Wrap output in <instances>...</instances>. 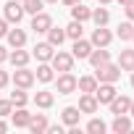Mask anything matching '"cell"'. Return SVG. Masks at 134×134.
I'll return each mask as SVG.
<instances>
[{
	"label": "cell",
	"mask_w": 134,
	"mask_h": 134,
	"mask_svg": "<svg viewBox=\"0 0 134 134\" xmlns=\"http://www.w3.org/2000/svg\"><path fill=\"white\" fill-rule=\"evenodd\" d=\"M95 79L97 82H110V84H116L118 79H121V69H118V63H103V66H97L95 69Z\"/></svg>",
	"instance_id": "6da1fadb"
},
{
	"label": "cell",
	"mask_w": 134,
	"mask_h": 134,
	"mask_svg": "<svg viewBox=\"0 0 134 134\" xmlns=\"http://www.w3.org/2000/svg\"><path fill=\"white\" fill-rule=\"evenodd\" d=\"M50 66H53V71H60V74H63V71H71V69H74V55L58 50V53H53Z\"/></svg>",
	"instance_id": "7a4b0ae2"
},
{
	"label": "cell",
	"mask_w": 134,
	"mask_h": 134,
	"mask_svg": "<svg viewBox=\"0 0 134 134\" xmlns=\"http://www.w3.org/2000/svg\"><path fill=\"white\" fill-rule=\"evenodd\" d=\"M95 95V100H97V105H108L118 92H116V87L110 84V82H97V90L92 92Z\"/></svg>",
	"instance_id": "3957f363"
},
{
	"label": "cell",
	"mask_w": 134,
	"mask_h": 134,
	"mask_svg": "<svg viewBox=\"0 0 134 134\" xmlns=\"http://www.w3.org/2000/svg\"><path fill=\"white\" fill-rule=\"evenodd\" d=\"M13 84L21 87V90H29L34 84V71H29L26 66H19V69L13 71Z\"/></svg>",
	"instance_id": "277c9868"
},
{
	"label": "cell",
	"mask_w": 134,
	"mask_h": 134,
	"mask_svg": "<svg viewBox=\"0 0 134 134\" xmlns=\"http://www.w3.org/2000/svg\"><path fill=\"white\" fill-rule=\"evenodd\" d=\"M21 19H24L21 0H8V3H5V21H8V24H19Z\"/></svg>",
	"instance_id": "5b68a950"
},
{
	"label": "cell",
	"mask_w": 134,
	"mask_h": 134,
	"mask_svg": "<svg viewBox=\"0 0 134 134\" xmlns=\"http://www.w3.org/2000/svg\"><path fill=\"white\" fill-rule=\"evenodd\" d=\"M55 84H58V95H71V92L76 90V76H74L71 71H63Z\"/></svg>",
	"instance_id": "8992f818"
},
{
	"label": "cell",
	"mask_w": 134,
	"mask_h": 134,
	"mask_svg": "<svg viewBox=\"0 0 134 134\" xmlns=\"http://www.w3.org/2000/svg\"><path fill=\"white\" fill-rule=\"evenodd\" d=\"M50 26H53V19H50L45 11H40V13L32 16V32H34V34H45Z\"/></svg>",
	"instance_id": "52a82bcc"
},
{
	"label": "cell",
	"mask_w": 134,
	"mask_h": 134,
	"mask_svg": "<svg viewBox=\"0 0 134 134\" xmlns=\"http://www.w3.org/2000/svg\"><path fill=\"white\" fill-rule=\"evenodd\" d=\"M53 53H55V47H53L50 42H37V45H34V50H32V55H34L40 63H50Z\"/></svg>",
	"instance_id": "ba28073f"
},
{
	"label": "cell",
	"mask_w": 134,
	"mask_h": 134,
	"mask_svg": "<svg viewBox=\"0 0 134 134\" xmlns=\"http://www.w3.org/2000/svg\"><path fill=\"white\" fill-rule=\"evenodd\" d=\"M110 40H113V34H110L105 26H97V29L92 32V40H90V42H92V47H108Z\"/></svg>",
	"instance_id": "9c48e42d"
},
{
	"label": "cell",
	"mask_w": 134,
	"mask_h": 134,
	"mask_svg": "<svg viewBox=\"0 0 134 134\" xmlns=\"http://www.w3.org/2000/svg\"><path fill=\"white\" fill-rule=\"evenodd\" d=\"M108 105H110V113H113V116H121V113H129L131 97H126V95H116Z\"/></svg>",
	"instance_id": "30bf717a"
},
{
	"label": "cell",
	"mask_w": 134,
	"mask_h": 134,
	"mask_svg": "<svg viewBox=\"0 0 134 134\" xmlns=\"http://www.w3.org/2000/svg\"><path fill=\"white\" fill-rule=\"evenodd\" d=\"M90 53H92V42H87V40H74V47H71V55L74 58H79V60H84V58H90Z\"/></svg>",
	"instance_id": "8fae6325"
},
{
	"label": "cell",
	"mask_w": 134,
	"mask_h": 134,
	"mask_svg": "<svg viewBox=\"0 0 134 134\" xmlns=\"http://www.w3.org/2000/svg\"><path fill=\"white\" fill-rule=\"evenodd\" d=\"M11 118H13V126L16 129H26L29 126V118H32V113L21 105V108H16V110H11Z\"/></svg>",
	"instance_id": "7c38bea8"
},
{
	"label": "cell",
	"mask_w": 134,
	"mask_h": 134,
	"mask_svg": "<svg viewBox=\"0 0 134 134\" xmlns=\"http://www.w3.org/2000/svg\"><path fill=\"white\" fill-rule=\"evenodd\" d=\"M79 116H82V110H79L76 105L63 108V113H60V118H63V124H66V126H79Z\"/></svg>",
	"instance_id": "4fadbf2b"
},
{
	"label": "cell",
	"mask_w": 134,
	"mask_h": 134,
	"mask_svg": "<svg viewBox=\"0 0 134 134\" xmlns=\"http://www.w3.org/2000/svg\"><path fill=\"white\" fill-rule=\"evenodd\" d=\"M87 60L97 69V66H103V63H108V60H110V53H108L105 47H97V50L92 47V53H90V58H87Z\"/></svg>",
	"instance_id": "5bb4252c"
},
{
	"label": "cell",
	"mask_w": 134,
	"mask_h": 134,
	"mask_svg": "<svg viewBox=\"0 0 134 134\" xmlns=\"http://www.w3.org/2000/svg\"><path fill=\"white\" fill-rule=\"evenodd\" d=\"M5 37H8V45L11 47H24L26 45V32L24 29H8Z\"/></svg>",
	"instance_id": "9a60e30c"
},
{
	"label": "cell",
	"mask_w": 134,
	"mask_h": 134,
	"mask_svg": "<svg viewBox=\"0 0 134 134\" xmlns=\"http://www.w3.org/2000/svg\"><path fill=\"white\" fill-rule=\"evenodd\" d=\"M32 134H42V131H47V118L42 116V113H37V116H32L29 118V126H26Z\"/></svg>",
	"instance_id": "2e32d148"
},
{
	"label": "cell",
	"mask_w": 134,
	"mask_h": 134,
	"mask_svg": "<svg viewBox=\"0 0 134 134\" xmlns=\"http://www.w3.org/2000/svg\"><path fill=\"white\" fill-rule=\"evenodd\" d=\"M34 79H40L42 84H50V82L55 79V74H53V66H50V63H40V66H37V74H34Z\"/></svg>",
	"instance_id": "e0dca14e"
},
{
	"label": "cell",
	"mask_w": 134,
	"mask_h": 134,
	"mask_svg": "<svg viewBox=\"0 0 134 134\" xmlns=\"http://www.w3.org/2000/svg\"><path fill=\"white\" fill-rule=\"evenodd\" d=\"M118 69L121 71H134V50H121L118 53Z\"/></svg>",
	"instance_id": "ac0fdd59"
},
{
	"label": "cell",
	"mask_w": 134,
	"mask_h": 134,
	"mask_svg": "<svg viewBox=\"0 0 134 134\" xmlns=\"http://www.w3.org/2000/svg\"><path fill=\"white\" fill-rule=\"evenodd\" d=\"M8 60L13 63V69H19V66H26V63H29V53L21 50V47H13V53H8Z\"/></svg>",
	"instance_id": "d6986e66"
},
{
	"label": "cell",
	"mask_w": 134,
	"mask_h": 134,
	"mask_svg": "<svg viewBox=\"0 0 134 134\" xmlns=\"http://www.w3.org/2000/svg\"><path fill=\"white\" fill-rule=\"evenodd\" d=\"M71 19H74V21H82V24H84V21H90V19H92V11H90L87 5L76 3V5H71Z\"/></svg>",
	"instance_id": "ffe728a7"
},
{
	"label": "cell",
	"mask_w": 134,
	"mask_h": 134,
	"mask_svg": "<svg viewBox=\"0 0 134 134\" xmlns=\"http://www.w3.org/2000/svg\"><path fill=\"white\" fill-rule=\"evenodd\" d=\"M45 34H47V42H50L53 47H60L63 40H66V29H58V26H50Z\"/></svg>",
	"instance_id": "44dd1931"
},
{
	"label": "cell",
	"mask_w": 134,
	"mask_h": 134,
	"mask_svg": "<svg viewBox=\"0 0 134 134\" xmlns=\"http://www.w3.org/2000/svg\"><path fill=\"white\" fill-rule=\"evenodd\" d=\"M76 108H79L82 113H95V110H97V100H95V95H87V92H84V95L79 97V105H76Z\"/></svg>",
	"instance_id": "7402d4cb"
},
{
	"label": "cell",
	"mask_w": 134,
	"mask_h": 134,
	"mask_svg": "<svg viewBox=\"0 0 134 134\" xmlns=\"http://www.w3.org/2000/svg\"><path fill=\"white\" fill-rule=\"evenodd\" d=\"M110 129H113L116 134H124V131H131V118H126V113H121V116H116V118H113Z\"/></svg>",
	"instance_id": "603a6c76"
},
{
	"label": "cell",
	"mask_w": 134,
	"mask_h": 134,
	"mask_svg": "<svg viewBox=\"0 0 134 134\" xmlns=\"http://www.w3.org/2000/svg\"><path fill=\"white\" fill-rule=\"evenodd\" d=\"M76 90L92 95V92L97 90V79H95V76H82V79H76Z\"/></svg>",
	"instance_id": "cb8c5ba5"
},
{
	"label": "cell",
	"mask_w": 134,
	"mask_h": 134,
	"mask_svg": "<svg viewBox=\"0 0 134 134\" xmlns=\"http://www.w3.org/2000/svg\"><path fill=\"white\" fill-rule=\"evenodd\" d=\"M53 100H55V95H53L50 90H42V92H37V95H34L37 108H50V105H53Z\"/></svg>",
	"instance_id": "d4e9b609"
},
{
	"label": "cell",
	"mask_w": 134,
	"mask_h": 134,
	"mask_svg": "<svg viewBox=\"0 0 134 134\" xmlns=\"http://www.w3.org/2000/svg\"><path fill=\"white\" fill-rule=\"evenodd\" d=\"M116 34H118V40H131V37H134V24H131V21H124V24H118Z\"/></svg>",
	"instance_id": "484cf974"
},
{
	"label": "cell",
	"mask_w": 134,
	"mask_h": 134,
	"mask_svg": "<svg viewBox=\"0 0 134 134\" xmlns=\"http://www.w3.org/2000/svg\"><path fill=\"white\" fill-rule=\"evenodd\" d=\"M21 5H24V13H40L42 5H45V0H21Z\"/></svg>",
	"instance_id": "4316f807"
},
{
	"label": "cell",
	"mask_w": 134,
	"mask_h": 134,
	"mask_svg": "<svg viewBox=\"0 0 134 134\" xmlns=\"http://www.w3.org/2000/svg\"><path fill=\"white\" fill-rule=\"evenodd\" d=\"M82 32H84L82 21H71L69 26H66V37H69V40H79V37H82Z\"/></svg>",
	"instance_id": "83f0119b"
},
{
	"label": "cell",
	"mask_w": 134,
	"mask_h": 134,
	"mask_svg": "<svg viewBox=\"0 0 134 134\" xmlns=\"http://www.w3.org/2000/svg\"><path fill=\"white\" fill-rule=\"evenodd\" d=\"M92 21H95L97 26H105V24L110 21V13H108L105 8H95V11H92Z\"/></svg>",
	"instance_id": "f1b7e54d"
},
{
	"label": "cell",
	"mask_w": 134,
	"mask_h": 134,
	"mask_svg": "<svg viewBox=\"0 0 134 134\" xmlns=\"http://www.w3.org/2000/svg\"><path fill=\"white\" fill-rule=\"evenodd\" d=\"M26 100H29V97H26V92H24L21 87H16V92H11V103H13L16 108H21V105H26Z\"/></svg>",
	"instance_id": "f546056e"
},
{
	"label": "cell",
	"mask_w": 134,
	"mask_h": 134,
	"mask_svg": "<svg viewBox=\"0 0 134 134\" xmlns=\"http://www.w3.org/2000/svg\"><path fill=\"white\" fill-rule=\"evenodd\" d=\"M105 129H108V126H105V124H103L100 118H92V121L87 124V131H90V134H103Z\"/></svg>",
	"instance_id": "4dcf8cb0"
},
{
	"label": "cell",
	"mask_w": 134,
	"mask_h": 134,
	"mask_svg": "<svg viewBox=\"0 0 134 134\" xmlns=\"http://www.w3.org/2000/svg\"><path fill=\"white\" fill-rule=\"evenodd\" d=\"M11 110H13L11 97H8V100H0V118H3V116H11Z\"/></svg>",
	"instance_id": "1f68e13d"
},
{
	"label": "cell",
	"mask_w": 134,
	"mask_h": 134,
	"mask_svg": "<svg viewBox=\"0 0 134 134\" xmlns=\"http://www.w3.org/2000/svg\"><path fill=\"white\" fill-rule=\"evenodd\" d=\"M124 11H126V19H129V21H134V0H131L129 5H124Z\"/></svg>",
	"instance_id": "d6a6232c"
},
{
	"label": "cell",
	"mask_w": 134,
	"mask_h": 134,
	"mask_svg": "<svg viewBox=\"0 0 134 134\" xmlns=\"http://www.w3.org/2000/svg\"><path fill=\"white\" fill-rule=\"evenodd\" d=\"M8 82H11L8 71H0V90H3V87H8Z\"/></svg>",
	"instance_id": "836d02e7"
},
{
	"label": "cell",
	"mask_w": 134,
	"mask_h": 134,
	"mask_svg": "<svg viewBox=\"0 0 134 134\" xmlns=\"http://www.w3.org/2000/svg\"><path fill=\"white\" fill-rule=\"evenodd\" d=\"M5 34H8V21L0 19V37H5Z\"/></svg>",
	"instance_id": "e575fe53"
},
{
	"label": "cell",
	"mask_w": 134,
	"mask_h": 134,
	"mask_svg": "<svg viewBox=\"0 0 134 134\" xmlns=\"http://www.w3.org/2000/svg\"><path fill=\"white\" fill-rule=\"evenodd\" d=\"M47 131H50V134H63V126H50V124H47Z\"/></svg>",
	"instance_id": "d590c367"
},
{
	"label": "cell",
	"mask_w": 134,
	"mask_h": 134,
	"mask_svg": "<svg viewBox=\"0 0 134 134\" xmlns=\"http://www.w3.org/2000/svg\"><path fill=\"white\" fill-rule=\"evenodd\" d=\"M3 60H8V50H5L3 45H0V63H3Z\"/></svg>",
	"instance_id": "8d00e7d4"
},
{
	"label": "cell",
	"mask_w": 134,
	"mask_h": 134,
	"mask_svg": "<svg viewBox=\"0 0 134 134\" xmlns=\"http://www.w3.org/2000/svg\"><path fill=\"white\" fill-rule=\"evenodd\" d=\"M60 3H63V5H69V8H71V5H76V3H82V0H60Z\"/></svg>",
	"instance_id": "74e56055"
},
{
	"label": "cell",
	"mask_w": 134,
	"mask_h": 134,
	"mask_svg": "<svg viewBox=\"0 0 134 134\" xmlns=\"http://www.w3.org/2000/svg\"><path fill=\"white\" fill-rule=\"evenodd\" d=\"M5 131H8V124H5V121H0V134H5Z\"/></svg>",
	"instance_id": "f35d334b"
},
{
	"label": "cell",
	"mask_w": 134,
	"mask_h": 134,
	"mask_svg": "<svg viewBox=\"0 0 134 134\" xmlns=\"http://www.w3.org/2000/svg\"><path fill=\"white\" fill-rule=\"evenodd\" d=\"M129 113H131V116H134V100H131V105H129Z\"/></svg>",
	"instance_id": "ab89813d"
},
{
	"label": "cell",
	"mask_w": 134,
	"mask_h": 134,
	"mask_svg": "<svg viewBox=\"0 0 134 134\" xmlns=\"http://www.w3.org/2000/svg\"><path fill=\"white\" fill-rule=\"evenodd\" d=\"M118 3H121V5H129V3H131V0H118Z\"/></svg>",
	"instance_id": "60d3db41"
},
{
	"label": "cell",
	"mask_w": 134,
	"mask_h": 134,
	"mask_svg": "<svg viewBox=\"0 0 134 134\" xmlns=\"http://www.w3.org/2000/svg\"><path fill=\"white\" fill-rule=\"evenodd\" d=\"M129 82H131V90H134V71H131V79H129Z\"/></svg>",
	"instance_id": "b9f144b4"
},
{
	"label": "cell",
	"mask_w": 134,
	"mask_h": 134,
	"mask_svg": "<svg viewBox=\"0 0 134 134\" xmlns=\"http://www.w3.org/2000/svg\"><path fill=\"white\" fill-rule=\"evenodd\" d=\"M108 3H110V0H100V5H108Z\"/></svg>",
	"instance_id": "7bdbcfd3"
},
{
	"label": "cell",
	"mask_w": 134,
	"mask_h": 134,
	"mask_svg": "<svg viewBox=\"0 0 134 134\" xmlns=\"http://www.w3.org/2000/svg\"><path fill=\"white\" fill-rule=\"evenodd\" d=\"M45 3H58V0H45Z\"/></svg>",
	"instance_id": "ee69618b"
},
{
	"label": "cell",
	"mask_w": 134,
	"mask_h": 134,
	"mask_svg": "<svg viewBox=\"0 0 134 134\" xmlns=\"http://www.w3.org/2000/svg\"><path fill=\"white\" fill-rule=\"evenodd\" d=\"M131 42H134V37H131Z\"/></svg>",
	"instance_id": "f6af8a7d"
}]
</instances>
